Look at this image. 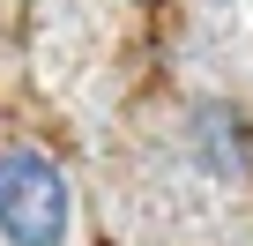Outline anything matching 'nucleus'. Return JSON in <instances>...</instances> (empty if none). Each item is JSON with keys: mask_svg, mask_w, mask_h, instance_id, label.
<instances>
[{"mask_svg": "<svg viewBox=\"0 0 253 246\" xmlns=\"http://www.w3.org/2000/svg\"><path fill=\"white\" fill-rule=\"evenodd\" d=\"M194 149H201V164L216 179H238L246 172V119L231 104H201L194 112Z\"/></svg>", "mask_w": 253, "mask_h": 246, "instance_id": "2", "label": "nucleus"}, {"mask_svg": "<svg viewBox=\"0 0 253 246\" xmlns=\"http://www.w3.org/2000/svg\"><path fill=\"white\" fill-rule=\"evenodd\" d=\"M75 224V194L67 172L45 149H0V239L8 246H67Z\"/></svg>", "mask_w": 253, "mask_h": 246, "instance_id": "1", "label": "nucleus"}]
</instances>
